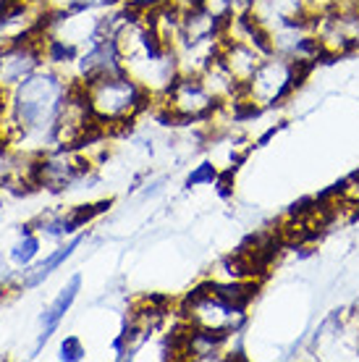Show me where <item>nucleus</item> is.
<instances>
[{"instance_id": "4", "label": "nucleus", "mask_w": 359, "mask_h": 362, "mask_svg": "<svg viewBox=\"0 0 359 362\" xmlns=\"http://www.w3.org/2000/svg\"><path fill=\"white\" fill-rule=\"evenodd\" d=\"M247 310L249 308H244L234 299H228L225 294H220L216 289V284L207 279L184 297L179 317H184L189 326L194 328L234 336L242 334V328L247 326Z\"/></svg>"}, {"instance_id": "12", "label": "nucleus", "mask_w": 359, "mask_h": 362, "mask_svg": "<svg viewBox=\"0 0 359 362\" xmlns=\"http://www.w3.org/2000/svg\"><path fill=\"white\" fill-rule=\"evenodd\" d=\"M218 176H220V165L213 163V160H199V163L187 173L184 187H187V189H197V187H216Z\"/></svg>"}, {"instance_id": "2", "label": "nucleus", "mask_w": 359, "mask_h": 362, "mask_svg": "<svg viewBox=\"0 0 359 362\" xmlns=\"http://www.w3.org/2000/svg\"><path fill=\"white\" fill-rule=\"evenodd\" d=\"M79 87L90 103V110L98 121V127L105 134L136 124L139 116H144L153 108L155 100L131 74L126 71L105 74V76L90 79Z\"/></svg>"}, {"instance_id": "11", "label": "nucleus", "mask_w": 359, "mask_h": 362, "mask_svg": "<svg viewBox=\"0 0 359 362\" xmlns=\"http://www.w3.org/2000/svg\"><path fill=\"white\" fill-rule=\"evenodd\" d=\"M47 11H63V13H76V11H110L121 6V0H45Z\"/></svg>"}, {"instance_id": "13", "label": "nucleus", "mask_w": 359, "mask_h": 362, "mask_svg": "<svg viewBox=\"0 0 359 362\" xmlns=\"http://www.w3.org/2000/svg\"><path fill=\"white\" fill-rule=\"evenodd\" d=\"M58 357L63 362H81L87 357V346H84V341H81L79 336H66L61 341V346H58Z\"/></svg>"}, {"instance_id": "7", "label": "nucleus", "mask_w": 359, "mask_h": 362, "mask_svg": "<svg viewBox=\"0 0 359 362\" xmlns=\"http://www.w3.org/2000/svg\"><path fill=\"white\" fill-rule=\"evenodd\" d=\"M81 291V276L79 273H73L69 284H63V289L58 291V297L50 302L42 313V328H40V339H37V346H35V354L42 352V346L53 339V334L58 331V326L63 323V317L69 315V310L73 308V302L79 297Z\"/></svg>"}, {"instance_id": "15", "label": "nucleus", "mask_w": 359, "mask_h": 362, "mask_svg": "<svg viewBox=\"0 0 359 362\" xmlns=\"http://www.w3.org/2000/svg\"><path fill=\"white\" fill-rule=\"evenodd\" d=\"M3 47H6V42H0V61H3Z\"/></svg>"}, {"instance_id": "9", "label": "nucleus", "mask_w": 359, "mask_h": 362, "mask_svg": "<svg viewBox=\"0 0 359 362\" xmlns=\"http://www.w3.org/2000/svg\"><path fill=\"white\" fill-rule=\"evenodd\" d=\"M84 242V234H73L69 242H63V245H58L53 250V252L47 255L45 260H40V263H32L29 268H24V276H21V281H18L16 286L21 291L24 289H37V286H42L50 276H53L58 268H61L66 260H71L73 252L79 250V245Z\"/></svg>"}, {"instance_id": "14", "label": "nucleus", "mask_w": 359, "mask_h": 362, "mask_svg": "<svg viewBox=\"0 0 359 362\" xmlns=\"http://www.w3.org/2000/svg\"><path fill=\"white\" fill-rule=\"evenodd\" d=\"M234 3H236V13H247L254 0H234Z\"/></svg>"}, {"instance_id": "3", "label": "nucleus", "mask_w": 359, "mask_h": 362, "mask_svg": "<svg viewBox=\"0 0 359 362\" xmlns=\"http://www.w3.org/2000/svg\"><path fill=\"white\" fill-rule=\"evenodd\" d=\"M317 64L310 61H291L286 55L268 53L249 76V82L242 87V95L257 108L276 110L286 105L297 95V90L310 79V74Z\"/></svg>"}, {"instance_id": "1", "label": "nucleus", "mask_w": 359, "mask_h": 362, "mask_svg": "<svg viewBox=\"0 0 359 362\" xmlns=\"http://www.w3.org/2000/svg\"><path fill=\"white\" fill-rule=\"evenodd\" d=\"M73 82L58 69L40 66L24 82L8 90V113L0 127L3 142L32 145L37 153L53 147V132L63 103L69 98Z\"/></svg>"}, {"instance_id": "10", "label": "nucleus", "mask_w": 359, "mask_h": 362, "mask_svg": "<svg viewBox=\"0 0 359 362\" xmlns=\"http://www.w3.org/2000/svg\"><path fill=\"white\" fill-rule=\"evenodd\" d=\"M40 247H42V236L37 234L32 226H24L21 239H18L16 245H13V250H11V260H13L18 268H29V265L37 260Z\"/></svg>"}, {"instance_id": "8", "label": "nucleus", "mask_w": 359, "mask_h": 362, "mask_svg": "<svg viewBox=\"0 0 359 362\" xmlns=\"http://www.w3.org/2000/svg\"><path fill=\"white\" fill-rule=\"evenodd\" d=\"M265 55L268 53L257 50V47L249 45V42L223 37V47H220V55H218V58H220V64L228 69V74L244 87V84L249 82V76L254 74V69L260 66V61Z\"/></svg>"}, {"instance_id": "6", "label": "nucleus", "mask_w": 359, "mask_h": 362, "mask_svg": "<svg viewBox=\"0 0 359 362\" xmlns=\"http://www.w3.org/2000/svg\"><path fill=\"white\" fill-rule=\"evenodd\" d=\"M314 35L323 50V61H336L359 50V8L331 6L314 18Z\"/></svg>"}, {"instance_id": "5", "label": "nucleus", "mask_w": 359, "mask_h": 362, "mask_svg": "<svg viewBox=\"0 0 359 362\" xmlns=\"http://www.w3.org/2000/svg\"><path fill=\"white\" fill-rule=\"evenodd\" d=\"M153 108L168 124H210L223 105L213 98L205 82L194 74H179L160 98L153 100Z\"/></svg>"}]
</instances>
